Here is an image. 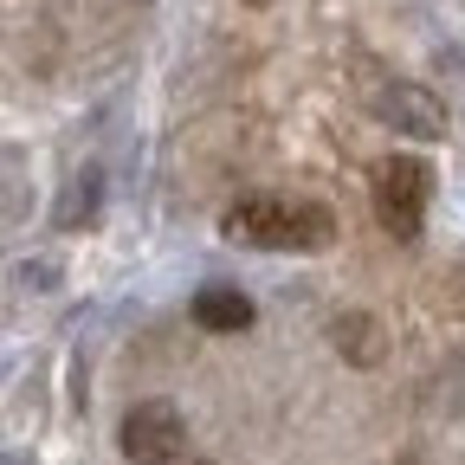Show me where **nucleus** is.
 I'll return each instance as SVG.
<instances>
[{
	"label": "nucleus",
	"instance_id": "obj_1",
	"mask_svg": "<svg viewBox=\"0 0 465 465\" xmlns=\"http://www.w3.org/2000/svg\"><path fill=\"white\" fill-rule=\"evenodd\" d=\"M220 232L240 246H265V252H323L336 240V220L317 201H284V194H246L240 207L220 213Z\"/></svg>",
	"mask_w": 465,
	"mask_h": 465
},
{
	"label": "nucleus",
	"instance_id": "obj_2",
	"mask_svg": "<svg viewBox=\"0 0 465 465\" xmlns=\"http://www.w3.org/2000/svg\"><path fill=\"white\" fill-rule=\"evenodd\" d=\"M369 194H375V220L394 232V240H420L427 194H433V174H427L420 155H381L369 168Z\"/></svg>",
	"mask_w": 465,
	"mask_h": 465
},
{
	"label": "nucleus",
	"instance_id": "obj_3",
	"mask_svg": "<svg viewBox=\"0 0 465 465\" xmlns=\"http://www.w3.org/2000/svg\"><path fill=\"white\" fill-rule=\"evenodd\" d=\"M124 459L130 465H174L188 446V420H182V407L174 401H136L130 414H124Z\"/></svg>",
	"mask_w": 465,
	"mask_h": 465
},
{
	"label": "nucleus",
	"instance_id": "obj_4",
	"mask_svg": "<svg viewBox=\"0 0 465 465\" xmlns=\"http://www.w3.org/2000/svg\"><path fill=\"white\" fill-rule=\"evenodd\" d=\"M369 110L381 116V124H388L394 136H414V143H433V136H446V104H440L427 84L381 78V84H369Z\"/></svg>",
	"mask_w": 465,
	"mask_h": 465
},
{
	"label": "nucleus",
	"instance_id": "obj_5",
	"mask_svg": "<svg viewBox=\"0 0 465 465\" xmlns=\"http://www.w3.org/2000/svg\"><path fill=\"white\" fill-rule=\"evenodd\" d=\"M194 323L213 330V336H232V330L252 323V298L232 291V284H207V291H194Z\"/></svg>",
	"mask_w": 465,
	"mask_h": 465
},
{
	"label": "nucleus",
	"instance_id": "obj_6",
	"mask_svg": "<svg viewBox=\"0 0 465 465\" xmlns=\"http://www.w3.org/2000/svg\"><path fill=\"white\" fill-rule=\"evenodd\" d=\"M336 342L349 349V362H362V369L381 356V336H375V323H369V317H336Z\"/></svg>",
	"mask_w": 465,
	"mask_h": 465
},
{
	"label": "nucleus",
	"instance_id": "obj_7",
	"mask_svg": "<svg viewBox=\"0 0 465 465\" xmlns=\"http://www.w3.org/2000/svg\"><path fill=\"white\" fill-rule=\"evenodd\" d=\"M65 194H72V201L58 207V226H84V220L97 213V174H78V182H72Z\"/></svg>",
	"mask_w": 465,
	"mask_h": 465
},
{
	"label": "nucleus",
	"instance_id": "obj_8",
	"mask_svg": "<svg viewBox=\"0 0 465 465\" xmlns=\"http://www.w3.org/2000/svg\"><path fill=\"white\" fill-rule=\"evenodd\" d=\"M246 7H272V0H246Z\"/></svg>",
	"mask_w": 465,
	"mask_h": 465
},
{
	"label": "nucleus",
	"instance_id": "obj_9",
	"mask_svg": "<svg viewBox=\"0 0 465 465\" xmlns=\"http://www.w3.org/2000/svg\"><path fill=\"white\" fill-rule=\"evenodd\" d=\"M188 465H207V459H188Z\"/></svg>",
	"mask_w": 465,
	"mask_h": 465
}]
</instances>
